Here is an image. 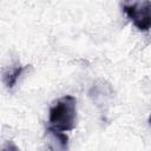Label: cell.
<instances>
[{"mask_svg": "<svg viewBox=\"0 0 151 151\" xmlns=\"http://www.w3.org/2000/svg\"><path fill=\"white\" fill-rule=\"evenodd\" d=\"M149 123L151 124V114H150V117H149Z\"/></svg>", "mask_w": 151, "mask_h": 151, "instance_id": "277c9868", "label": "cell"}, {"mask_svg": "<svg viewBox=\"0 0 151 151\" xmlns=\"http://www.w3.org/2000/svg\"><path fill=\"white\" fill-rule=\"evenodd\" d=\"M25 67L21 66V65H18V66H14L12 67L9 71L5 72L4 73V83L6 85L7 88H12L14 87V85L17 84L18 79L20 78V76L22 74Z\"/></svg>", "mask_w": 151, "mask_h": 151, "instance_id": "3957f363", "label": "cell"}, {"mask_svg": "<svg viewBox=\"0 0 151 151\" xmlns=\"http://www.w3.org/2000/svg\"><path fill=\"white\" fill-rule=\"evenodd\" d=\"M123 12L138 31L146 32L151 28V0H143L131 5H124Z\"/></svg>", "mask_w": 151, "mask_h": 151, "instance_id": "7a4b0ae2", "label": "cell"}, {"mask_svg": "<svg viewBox=\"0 0 151 151\" xmlns=\"http://www.w3.org/2000/svg\"><path fill=\"white\" fill-rule=\"evenodd\" d=\"M77 99L73 96H64L55 100L48 112V132H68L76 129Z\"/></svg>", "mask_w": 151, "mask_h": 151, "instance_id": "6da1fadb", "label": "cell"}]
</instances>
